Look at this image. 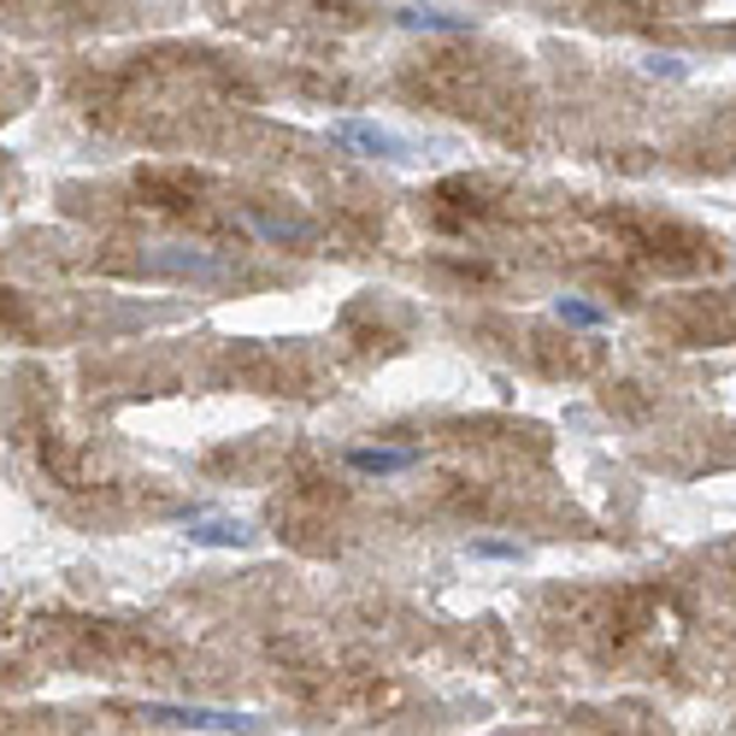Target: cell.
I'll list each match as a JSON object with an SVG mask.
<instances>
[{"instance_id":"277c9868","label":"cell","mask_w":736,"mask_h":736,"mask_svg":"<svg viewBox=\"0 0 736 736\" xmlns=\"http://www.w3.org/2000/svg\"><path fill=\"white\" fill-rule=\"evenodd\" d=\"M407 30H471V19H459V12H425V7H401L395 12Z\"/></svg>"},{"instance_id":"7a4b0ae2","label":"cell","mask_w":736,"mask_h":736,"mask_svg":"<svg viewBox=\"0 0 736 736\" xmlns=\"http://www.w3.org/2000/svg\"><path fill=\"white\" fill-rule=\"evenodd\" d=\"M330 136L342 142V148H359V154H378V160H401L407 154V136H395L389 124H371V119H342Z\"/></svg>"},{"instance_id":"8992f818","label":"cell","mask_w":736,"mask_h":736,"mask_svg":"<svg viewBox=\"0 0 736 736\" xmlns=\"http://www.w3.org/2000/svg\"><path fill=\"white\" fill-rule=\"evenodd\" d=\"M195 542H219V548H230V542H242V530H230V525H212V530H189Z\"/></svg>"},{"instance_id":"6da1fadb","label":"cell","mask_w":736,"mask_h":736,"mask_svg":"<svg viewBox=\"0 0 736 736\" xmlns=\"http://www.w3.org/2000/svg\"><path fill=\"white\" fill-rule=\"evenodd\" d=\"M142 719H154V725H177V731H224V736H254L266 731L259 719L248 713H224V707H142Z\"/></svg>"},{"instance_id":"5b68a950","label":"cell","mask_w":736,"mask_h":736,"mask_svg":"<svg viewBox=\"0 0 736 736\" xmlns=\"http://www.w3.org/2000/svg\"><path fill=\"white\" fill-rule=\"evenodd\" d=\"M554 319H560V324H577V330H596V324H601V307H589V300H572V295H566V300H554Z\"/></svg>"},{"instance_id":"3957f363","label":"cell","mask_w":736,"mask_h":736,"mask_svg":"<svg viewBox=\"0 0 736 736\" xmlns=\"http://www.w3.org/2000/svg\"><path fill=\"white\" fill-rule=\"evenodd\" d=\"M348 466L366 471V478H395V471H413L418 466V449H354Z\"/></svg>"}]
</instances>
